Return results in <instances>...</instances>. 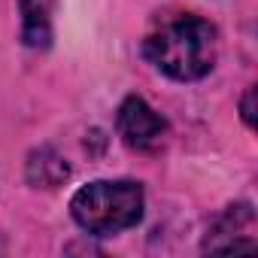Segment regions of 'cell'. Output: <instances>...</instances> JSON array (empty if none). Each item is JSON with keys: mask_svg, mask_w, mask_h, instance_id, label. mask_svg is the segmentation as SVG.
Wrapping results in <instances>:
<instances>
[{"mask_svg": "<svg viewBox=\"0 0 258 258\" xmlns=\"http://www.w3.org/2000/svg\"><path fill=\"white\" fill-rule=\"evenodd\" d=\"M143 52L170 79L195 82L216 64V28L201 16H176L146 37Z\"/></svg>", "mask_w": 258, "mask_h": 258, "instance_id": "6da1fadb", "label": "cell"}, {"mask_svg": "<svg viewBox=\"0 0 258 258\" xmlns=\"http://www.w3.org/2000/svg\"><path fill=\"white\" fill-rule=\"evenodd\" d=\"M76 225L94 237H112L143 219V185L131 179H97L70 201Z\"/></svg>", "mask_w": 258, "mask_h": 258, "instance_id": "7a4b0ae2", "label": "cell"}, {"mask_svg": "<svg viewBox=\"0 0 258 258\" xmlns=\"http://www.w3.org/2000/svg\"><path fill=\"white\" fill-rule=\"evenodd\" d=\"M115 124H118L121 140L131 146V149H140V152L158 149L164 143V137H167V121L143 97H127L118 106Z\"/></svg>", "mask_w": 258, "mask_h": 258, "instance_id": "3957f363", "label": "cell"}, {"mask_svg": "<svg viewBox=\"0 0 258 258\" xmlns=\"http://www.w3.org/2000/svg\"><path fill=\"white\" fill-rule=\"evenodd\" d=\"M22 7V37L31 49H46L52 43V7L55 0H19Z\"/></svg>", "mask_w": 258, "mask_h": 258, "instance_id": "277c9868", "label": "cell"}, {"mask_svg": "<svg viewBox=\"0 0 258 258\" xmlns=\"http://www.w3.org/2000/svg\"><path fill=\"white\" fill-rule=\"evenodd\" d=\"M70 176V167L61 155H55L52 149H40L31 155L28 161V179L37 182V185H46V188H55L61 185L64 179Z\"/></svg>", "mask_w": 258, "mask_h": 258, "instance_id": "5b68a950", "label": "cell"}, {"mask_svg": "<svg viewBox=\"0 0 258 258\" xmlns=\"http://www.w3.org/2000/svg\"><path fill=\"white\" fill-rule=\"evenodd\" d=\"M240 109H243V121L252 127V124H255V88H249V91H246V97H243V106H240Z\"/></svg>", "mask_w": 258, "mask_h": 258, "instance_id": "8992f818", "label": "cell"}]
</instances>
